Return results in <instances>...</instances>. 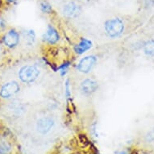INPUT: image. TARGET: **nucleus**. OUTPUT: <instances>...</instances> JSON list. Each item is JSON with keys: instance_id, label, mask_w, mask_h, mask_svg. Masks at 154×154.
<instances>
[{"instance_id": "1", "label": "nucleus", "mask_w": 154, "mask_h": 154, "mask_svg": "<svg viewBox=\"0 0 154 154\" xmlns=\"http://www.w3.org/2000/svg\"><path fill=\"white\" fill-rule=\"evenodd\" d=\"M41 69L35 64H26L20 66L17 71L18 81L23 85H32L41 77Z\"/></svg>"}, {"instance_id": "2", "label": "nucleus", "mask_w": 154, "mask_h": 154, "mask_svg": "<svg viewBox=\"0 0 154 154\" xmlns=\"http://www.w3.org/2000/svg\"><path fill=\"white\" fill-rule=\"evenodd\" d=\"M0 41L7 50H15L22 42L21 33L15 28H9L0 35Z\"/></svg>"}, {"instance_id": "3", "label": "nucleus", "mask_w": 154, "mask_h": 154, "mask_svg": "<svg viewBox=\"0 0 154 154\" xmlns=\"http://www.w3.org/2000/svg\"><path fill=\"white\" fill-rule=\"evenodd\" d=\"M21 91V83L18 80H9L0 85V100L11 101Z\"/></svg>"}, {"instance_id": "4", "label": "nucleus", "mask_w": 154, "mask_h": 154, "mask_svg": "<svg viewBox=\"0 0 154 154\" xmlns=\"http://www.w3.org/2000/svg\"><path fill=\"white\" fill-rule=\"evenodd\" d=\"M103 28L107 37L111 39H117L124 34L125 24L122 19L115 17L107 20L104 23Z\"/></svg>"}, {"instance_id": "5", "label": "nucleus", "mask_w": 154, "mask_h": 154, "mask_svg": "<svg viewBox=\"0 0 154 154\" xmlns=\"http://www.w3.org/2000/svg\"><path fill=\"white\" fill-rule=\"evenodd\" d=\"M98 63V57L94 54H89L79 59L76 64V69L80 73L88 74L93 70Z\"/></svg>"}, {"instance_id": "6", "label": "nucleus", "mask_w": 154, "mask_h": 154, "mask_svg": "<svg viewBox=\"0 0 154 154\" xmlns=\"http://www.w3.org/2000/svg\"><path fill=\"white\" fill-rule=\"evenodd\" d=\"M41 41L47 45H57L61 41V34L53 24H48L45 32L41 35Z\"/></svg>"}, {"instance_id": "7", "label": "nucleus", "mask_w": 154, "mask_h": 154, "mask_svg": "<svg viewBox=\"0 0 154 154\" xmlns=\"http://www.w3.org/2000/svg\"><path fill=\"white\" fill-rule=\"evenodd\" d=\"M55 126V119L49 116H44L40 117L35 123V129L41 135L49 133Z\"/></svg>"}, {"instance_id": "8", "label": "nucleus", "mask_w": 154, "mask_h": 154, "mask_svg": "<svg viewBox=\"0 0 154 154\" xmlns=\"http://www.w3.org/2000/svg\"><path fill=\"white\" fill-rule=\"evenodd\" d=\"M99 88V84L98 81L91 78H86L82 80L79 85V90L82 95L91 96L95 94Z\"/></svg>"}, {"instance_id": "9", "label": "nucleus", "mask_w": 154, "mask_h": 154, "mask_svg": "<svg viewBox=\"0 0 154 154\" xmlns=\"http://www.w3.org/2000/svg\"><path fill=\"white\" fill-rule=\"evenodd\" d=\"M82 13L81 5L75 1H69L64 5L62 14L69 20H74L79 17Z\"/></svg>"}, {"instance_id": "10", "label": "nucleus", "mask_w": 154, "mask_h": 154, "mask_svg": "<svg viewBox=\"0 0 154 154\" xmlns=\"http://www.w3.org/2000/svg\"><path fill=\"white\" fill-rule=\"evenodd\" d=\"M93 48V41L86 37H82L73 45V53L76 55L81 56L87 53Z\"/></svg>"}, {"instance_id": "11", "label": "nucleus", "mask_w": 154, "mask_h": 154, "mask_svg": "<svg viewBox=\"0 0 154 154\" xmlns=\"http://www.w3.org/2000/svg\"><path fill=\"white\" fill-rule=\"evenodd\" d=\"M21 33V38L27 47L32 48L36 43V33L33 29H24Z\"/></svg>"}, {"instance_id": "12", "label": "nucleus", "mask_w": 154, "mask_h": 154, "mask_svg": "<svg viewBox=\"0 0 154 154\" xmlns=\"http://www.w3.org/2000/svg\"><path fill=\"white\" fill-rule=\"evenodd\" d=\"M12 151L13 146L9 140L0 135V154H11Z\"/></svg>"}, {"instance_id": "13", "label": "nucleus", "mask_w": 154, "mask_h": 154, "mask_svg": "<svg viewBox=\"0 0 154 154\" xmlns=\"http://www.w3.org/2000/svg\"><path fill=\"white\" fill-rule=\"evenodd\" d=\"M71 66H72V61H69V60H64L61 63H60L57 66V71L59 72L61 77H63L64 78L69 73V70Z\"/></svg>"}, {"instance_id": "14", "label": "nucleus", "mask_w": 154, "mask_h": 154, "mask_svg": "<svg viewBox=\"0 0 154 154\" xmlns=\"http://www.w3.org/2000/svg\"><path fill=\"white\" fill-rule=\"evenodd\" d=\"M143 50L144 54L150 57H154V39L147 40L143 45Z\"/></svg>"}, {"instance_id": "15", "label": "nucleus", "mask_w": 154, "mask_h": 154, "mask_svg": "<svg viewBox=\"0 0 154 154\" xmlns=\"http://www.w3.org/2000/svg\"><path fill=\"white\" fill-rule=\"evenodd\" d=\"M64 94H65V98L68 102L71 101L72 99V85L69 79H66L64 82Z\"/></svg>"}, {"instance_id": "16", "label": "nucleus", "mask_w": 154, "mask_h": 154, "mask_svg": "<svg viewBox=\"0 0 154 154\" xmlns=\"http://www.w3.org/2000/svg\"><path fill=\"white\" fill-rule=\"evenodd\" d=\"M40 9H41V12H43L44 14H47V15H50L53 11V8L52 5L45 0L41 1L40 3Z\"/></svg>"}, {"instance_id": "17", "label": "nucleus", "mask_w": 154, "mask_h": 154, "mask_svg": "<svg viewBox=\"0 0 154 154\" xmlns=\"http://www.w3.org/2000/svg\"><path fill=\"white\" fill-rule=\"evenodd\" d=\"M8 28H8V23L7 20L3 16L0 15V35L3 34L4 32H6Z\"/></svg>"}, {"instance_id": "18", "label": "nucleus", "mask_w": 154, "mask_h": 154, "mask_svg": "<svg viewBox=\"0 0 154 154\" xmlns=\"http://www.w3.org/2000/svg\"><path fill=\"white\" fill-rule=\"evenodd\" d=\"M144 140L149 143L154 142V128H151L149 131H148L144 136Z\"/></svg>"}, {"instance_id": "19", "label": "nucleus", "mask_w": 154, "mask_h": 154, "mask_svg": "<svg viewBox=\"0 0 154 154\" xmlns=\"http://www.w3.org/2000/svg\"><path fill=\"white\" fill-rule=\"evenodd\" d=\"M6 53H7V49H6L5 47L3 46V45L2 44L1 41H0V61L4 58V57L6 56Z\"/></svg>"}, {"instance_id": "20", "label": "nucleus", "mask_w": 154, "mask_h": 154, "mask_svg": "<svg viewBox=\"0 0 154 154\" xmlns=\"http://www.w3.org/2000/svg\"><path fill=\"white\" fill-rule=\"evenodd\" d=\"M116 154H131V152L127 150H119V151H117Z\"/></svg>"}, {"instance_id": "21", "label": "nucleus", "mask_w": 154, "mask_h": 154, "mask_svg": "<svg viewBox=\"0 0 154 154\" xmlns=\"http://www.w3.org/2000/svg\"><path fill=\"white\" fill-rule=\"evenodd\" d=\"M19 0H4V2L8 4H15Z\"/></svg>"}]
</instances>
